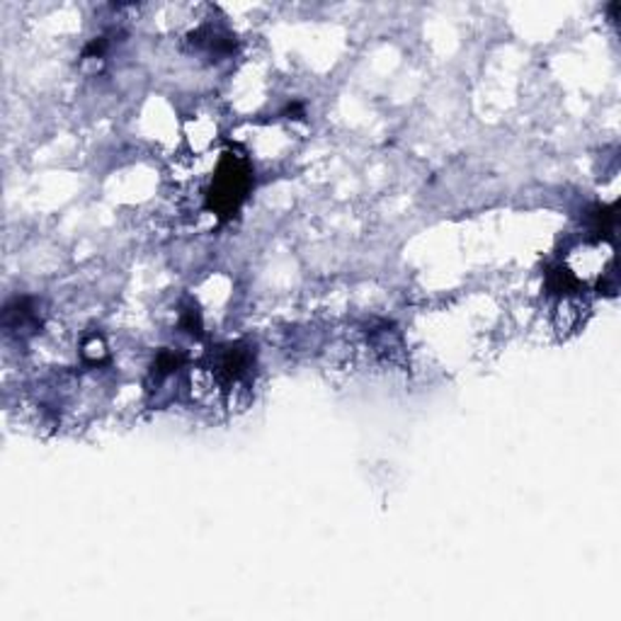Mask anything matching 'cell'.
<instances>
[{
	"label": "cell",
	"instance_id": "obj_1",
	"mask_svg": "<svg viewBox=\"0 0 621 621\" xmlns=\"http://www.w3.org/2000/svg\"><path fill=\"white\" fill-rule=\"evenodd\" d=\"M253 185V171L246 159L226 153L214 175V183L209 187L207 207L221 219H231L238 212L243 199L248 197Z\"/></svg>",
	"mask_w": 621,
	"mask_h": 621
},
{
	"label": "cell",
	"instance_id": "obj_2",
	"mask_svg": "<svg viewBox=\"0 0 621 621\" xmlns=\"http://www.w3.org/2000/svg\"><path fill=\"white\" fill-rule=\"evenodd\" d=\"M250 364H253L250 350L241 348V345H233V348H226L224 352L219 354L216 374H219L221 382L236 384V382H241L243 376L250 372Z\"/></svg>",
	"mask_w": 621,
	"mask_h": 621
}]
</instances>
